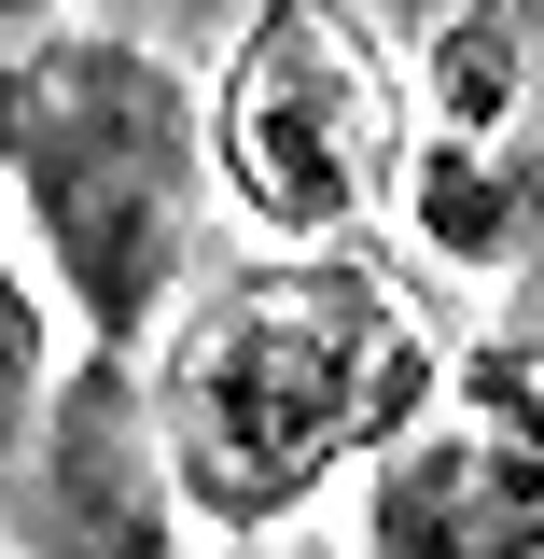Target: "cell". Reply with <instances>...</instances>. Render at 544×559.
Listing matches in <instances>:
<instances>
[{"label":"cell","instance_id":"obj_6","mask_svg":"<svg viewBox=\"0 0 544 559\" xmlns=\"http://www.w3.org/2000/svg\"><path fill=\"white\" fill-rule=\"evenodd\" d=\"M43 392H57V322H43V280L14 252V197H0V503H14V462H28Z\"/></svg>","mask_w":544,"mask_h":559},{"label":"cell","instance_id":"obj_3","mask_svg":"<svg viewBox=\"0 0 544 559\" xmlns=\"http://www.w3.org/2000/svg\"><path fill=\"white\" fill-rule=\"evenodd\" d=\"M209 154L266 238H349L406 168V70L377 57V28L349 0H252Z\"/></svg>","mask_w":544,"mask_h":559},{"label":"cell","instance_id":"obj_5","mask_svg":"<svg viewBox=\"0 0 544 559\" xmlns=\"http://www.w3.org/2000/svg\"><path fill=\"white\" fill-rule=\"evenodd\" d=\"M28 462H43V546H168V448H154V392L126 378V349H84V378L43 392L28 419ZM14 462V476H28Z\"/></svg>","mask_w":544,"mask_h":559},{"label":"cell","instance_id":"obj_1","mask_svg":"<svg viewBox=\"0 0 544 559\" xmlns=\"http://www.w3.org/2000/svg\"><path fill=\"white\" fill-rule=\"evenodd\" d=\"M419 406H433V336L406 280L336 238H279L266 266L209 280L168 322V364H154L168 503L196 532H279L349 462H377Z\"/></svg>","mask_w":544,"mask_h":559},{"label":"cell","instance_id":"obj_2","mask_svg":"<svg viewBox=\"0 0 544 559\" xmlns=\"http://www.w3.org/2000/svg\"><path fill=\"white\" fill-rule=\"evenodd\" d=\"M209 182V112L196 70L140 28H43L0 70V197L28 252L57 266L84 349H140Z\"/></svg>","mask_w":544,"mask_h":559},{"label":"cell","instance_id":"obj_4","mask_svg":"<svg viewBox=\"0 0 544 559\" xmlns=\"http://www.w3.org/2000/svg\"><path fill=\"white\" fill-rule=\"evenodd\" d=\"M363 546H391V559L544 546V392H531V378H488L475 406H419L406 433L377 448Z\"/></svg>","mask_w":544,"mask_h":559}]
</instances>
